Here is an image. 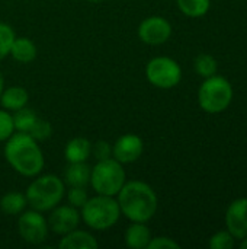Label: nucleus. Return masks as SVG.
Returning <instances> with one entry per match:
<instances>
[{
  "label": "nucleus",
  "mask_w": 247,
  "mask_h": 249,
  "mask_svg": "<svg viewBox=\"0 0 247 249\" xmlns=\"http://www.w3.org/2000/svg\"><path fill=\"white\" fill-rule=\"evenodd\" d=\"M7 163L23 177H36L44 168V153L36 140L28 133H13L4 144Z\"/></svg>",
  "instance_id": "1"
},
{
  "label": "nucleus",
  "mask_w": 247,
  "mask_h": 249,
  "mask_svg": "<svg viewBox=\"0 0 247 249\" xmlns=\"http://www.w3.org/2000/svg\"><path fill=\"white\" fill-rule=\"evenodd\" d=\"M118 196L121 214L131 222L147 223L157 212V196L154 190L143 181H128Z\"/></svg>",
  "instance_id": "2"
},
{
  "label": "nucleus",
  "mask_w": 247,
  "mask_h": 249,
  "mask_svg": "<svg viewBox=\"0 0 247 249\" xmlns=\"http://www.w3.org/2000/svg\"><path fill=\"white\" fill-rule=\"evenodd\" d=\"M64 194H66L64 182L57 175L52 174L42 175L33 179L25 193L28 204L33 210L41 213L49 212L55 206H58Z\"/></svg>",
  "instance_id": "3"
},
{
  "label": "nucleus",
  "mask_w": 247,
  "mask_h": 249,
  "mask_svg": "<svg viewBox=\"0 0 247 249\" xmlns=\"http://www.w3.org/2000/svg\"><path fill=\"white\" fill-rule=\"evenodd\" d=\"M80 216L90 229L106 231L119 220L121 210L114 197L98 194L93 198H87L82 207Z\"/></svg>",
  "instance_id": "4"
},
{
  "label": "nucleus",
  "mask_w": 247,
  "mask_h": 249,
  "mask_svg": "<svg viewBox=\"0 0 247 249\" xmlns=\"http://www.w3.org/2000/svg\"><path fill=\"white\" fill-rule=\"evenodd\" d=\"M125 182L127 177L122 163H119L114 158L98 160L95 168H92L89 184L96 191V194L115 197Z\"/></svg>",
  "instance_id": "5"
},
{
  "label": "nucleus",
  "mask_w": 247,
  "mask_h": 249,
  "mask_svg": "<svg viewBox=\"0 0 247 249\" xmlns=\"http://www.w3.org/2000/svg\"><path fill=\"white\" fill-rule=\"evenodd\" d=\"M233 99L231 83L221 76L207 77L198 90L199 107L208 114H220L229 108Z\"/></svg>",
  "instance_id": "6"
},
{
  "label": "nucleus",
  "mask_w": 247,
  "mask_h": 249,
  "mask_svg": "<svg viewBox=\"0 0 247 249\" xmlns=\"http://www.w3.org/2000/svg\"><path fill=\"white\" fill-rule=\"evenodd\" d=\"M147 80L159 89H172L182 79L181 66L170 57H154L146 66Z\"/></svg>",
  "instance_id": "7"
},
{
  "label": "nucleus",
  "mask_w": 247,
  "mask_h": 249,
  "mask_svg": "<svg viewBox=\"0 0 247 249\" xmlns=\"http://www.w3.org/2000/svg\"><path fill=\"white\" fill-rule=\"evenodd\" d=\"M17 231L20 238L32 245L42 244L48 236V222L41 212H22L17 220Z\"/></svg>",
  "instance_id": "8"
},
{
  "label": "nucleus",
  "mask_w": 247,
  "mask_h": 249,
  "mask_svg": "<svg viewBox=\"0 0 247 249\" xmlns=\"http://www.w3.org/2000/svg\"><path fill=\"white\" fill-rule=\"evenodd\" d=\"M172 35V25L162 16H148L138 26V38L148 45L165 44Z\"/></svg>",
  "instance_id": "9"
},
{
  "label": "nucleus",
  "mask_w": 247,
  "mask_h": 249,
  "mask_svg": "<svg viewBox=\"0 0 247 249\" xmlns=\"http://www.w3.org/2000/svg\"><path fill=\"white\" fill-rule=\"evenodd\" d=\"M80 213L76 207L66 204V206H55L48 219V228L57 235H66L74 229H77L80 223Z\"/></svg>",
  "instance_id": "10"
},
{
  "label": "nucleus",
  "mask_w": 247,
  "mask_h": 249,
  "mask_svg": "<svg viewBox=\"0 0 247 249\" xmlns=\"http://www.w3.org/2000/svg\"><path fill=\"white\" fill-rule=\"evenodd\" d=\"M144 143L137 134H124L112 146V158L119 163H132L143 155Z\"/></svg>",
  "instance_id": "11"
},
{
  "label": "nucleus",
  "mask_w": 247,
  "mask_h": 249,
  "mask_svg": "<svg viewBox=\"0 0 247 249\" xmlns=\"http://www.w3.org/2000/svg\"><path fill=\"white\" fill-rule=\"evenodd\" d=\"M226 226L234 239H246L247 198H237L229 206L226 213Z\"/></svg>",
  "instance_id": "12"
},
{
  "label": "nucleus",
  "mask_w": 247,
  "mask_h": 249,
  "mask_svg": "<svg viewBox=\"0 0 247 249\" xmlns=\"http://www.w3.org/2000/svg\"><path fill=\"white\" fill-rule=\"evenodd\" d=\"M124 241L128 248L147 249L151 241V232L146 226V223L132 222V225L125 231Z\"/></svg>",
  "instance_id": "13"
},
{
  "label": "nucleus",
  "mask_w": 247,
  "mask_h": 249,
  "mask_svg": "<svg viewBox=\"0 0 247 249\" xmlns=\"http://www.w3.org/2000/svg\"><path fill=\"white\" fill-rule=\"evenodd\" d=\"M98 247L99 244L95 236H92L89 232L77 229L66 233L58 244V248L61 249H96Z\"/></svg>",
  "instance_id": "14"
},
{
  "label": "nucleus",
  "mask_w": 247,
  "mask_h": 249,
  "mask_svg": "<svg viewBox=\"0 0 247 249\" xmlns=\"http://www.w3.org/2000/svg\"><path fill=\"white\" fill-rule=\"evenodd\" d=\"M90 155H92V143L84 137L71 139L64 149V156L68 163L86 162L90 158Z\"/></svg>",
  "instance_id": "15"
},
{
  "label": "nucleus",
  "mask_w": 247,
  "mask_h": 249,
  "mask_svg": "<svg viewBox=\"0 0 247 249\" xmlns=\"http://www.w3.org/2000/svg\"><path fill=\"white\" fill-rule=\"evenodd\" d=\"M92 168L86 162L68 163L64 171V181L68 187H87Z\"/></svg>",
  "instance_id": "16"
},
{
  "label": "nucleus",
  "mask_w": 247,
  "mask_h": 249,
  "mask_svg": "<svg viewBox=\"0 0 247 249\" xmlns=\"http://www.w3.org/2000/svg\"><path fill=\"white\" fill-rule=\"evenodd\" d=\"M13 60H16L20 64H28L36 58V45L33 44L32 39L25 38V36H16L13 39V44L10 47L9 53Z\"/></svg>",
  "instance_id": "17"
},
{
  "label": "nucleus",
  "mask_w": 247,
  "mask_h": 249,
  "mask_svg": "<svg viewBox=\"0 0 247 249\" xmlns=\"http://www.w3.org/2000/svg\"><path fill=\"white\" fill-rule=\"evenodd\" d=\"M28 92L20 86H12L7 89H3L0 95V104L6 111H17L28 104Z\"/></svg>",
  "instance_id": "18"
},
{
  "label": "nucleus",
  "mask_w": 247,
  "mask_h": 249,
  "mask_svg": "<svg viewBox=\"0 0 247 249\" xmlns=\"http://www.w3.org/2000/svg\"><path fill=\"white\" fill-rule=\"evenodd\" d=\"M28 206L26 196L19 191H10L6 193L0 198V209L7 216H17L22 212H25V207Z\"/></svg>",
  "instance_id": "19"
},
{
  "label": "nucleus",
  "mask_w": 247,
  "mask_h": 249,
  "mask_svg": "<svg viewBox=\"0 0 247 249\" xmlns=\"http://www.w3.org/2000/svg\"><path fill=\"white\" fill-rule=\"evenodd\" d=\"M179 10L189 18L204 16L211 6V0H176Z\"/></svg>",
  "instance_id": "20"
},
{
  "label": "nucleus",
  "mask_w": 247,
  "mask_h": 249,
  "mask_svg": "<svg viewBox=\"0 0 247 249\" xmlns=\"http://www.w3.org/2000/svg\"><path fill=\"white\" fill-rule=\"evenodd\" d=\"M12 118H13V127H15L16 131H19V133H29L31 128L33 127L38 115L32 109L23 107V108L15 111Z\"/></svg>",
  "instance_id": "21"
},
{
  "label": "nucleus",
  "mask_w": 247,
  "mask_h": 249,
  "mask_svg": "<svg viewBox=\"0 0 247 249\" xmlns=\"http://www.w3.org/2000/svg\"><path fill=\"white\" fill-rule=\"evenodd\" d=\"M194 67H195V71L204 79L214 76L218 69L217 60L210 54H199L194 61Z\"/></svg>",
  "instance_id": "22"
},
{
  "label": "nucleus",
  "mask_w": 247,
  "mask_h": 249,
  "mask_svg": "<svg viewBox=\"0 0 247 249\" xmlns=\"http://www.w3.org/2000/svg\"><path fill=\"white\" fill-rule=\"evenodd\" d=\"M15 38H16V35H15L12 26L4 22H0V60L4 58L6 55H9L10 47H12Z\"/></svg>",
  "instance_id": "23"
},
{
  "label": "nucleus",
  "mask_w": 247,
  "mask_h": 249,
  "mask_svg": "<svg viewBox=\"0 0 247 249\" xmlns=\"http://www.w3.org/2000/svg\"><path fill=\"white\" fill-rule=\"evenodd\" d=\"M211 249H233L234 248V238L229 231L217 232L210 239Z\"/></svg>",
  "instance_id": "24"
},
{
  "label": "nucleus",
  "mask_w": 247,
  "mask_h": 249,
  "mask_svg": "<svg viewBox=\"0 0 247 249\" xmlns=\"http://www.w3.org/2000/svg\"><path fill=\"white\" fill-rule=\"evenodd\" d=\"M29 136H32L36 142L45 140L51 136V124L48 121H45L44 118L38 117L33 127L31 128V131L28 133Z\"/></svg>",
  "instance_id": "25"
},
{
  "label": "nucleus",
  "mask_w": 247,
  "mask_h": 249,
  "mask_svg": "<svg viewBox=\"0 0 247 249\" xmlns=\"http://www.w3.org/2000/svg\"><path fill=\"white\" fill-rule=\"evenodd\" d=\"M87 191H86V187H70L68 191H67V200H68V204L76 207V209H82L83 204L87 201Z\"/></svg>",
  "instance_id": "26"
},
{
  "label": "nucleus",
  "mask_w": 247,
  "mask_h": 249,
  "mask_svg": "<svg viewBox=\"0 0 247 249\" xmlns=\"http://www.w3.org/2000/svg\"><path fill=\"white\" fill-rule=\"evenodd\" d=\"M15 131L13 118L6 109H0V142L7 140Z\"/></svg>",
  "instance_id": "27"
},
{
  "label": "nucleus",
  "mask_w": 247,
  "mask_h": 249,
  "mask_svg": "<svg viewBox=\"0 0 247 249\" xmlns=\"http://www.w3.org/2000/svg\"><path fill=\"white\" fill-rule=\"evenodd\" d=\"M92 153L95 155L98 160L112 158V146L105 140H99L95 143V146H92Z\"/></svg>",
  "instance_id": "28"
},
{
  "label": "nucleus",
  "mask_w": 247,
  "mask_h": 249,
  "mask_svg": "<svg viewBox=\"0 0 247 249\" xmlns=\"http://www.w3.org/2000/svg\"><path fill=\"white\" fill-rule=\"evenodd\" d=\"M181 245L178 242H175L173 239L167 238V236H157V238H151L150 244L147 249H179Z\"/></svg>",
  "instance_id": "29"
},
{
  "label": "nucleus",
  "mask_w": 247,
  "mask_h": 249,
  "mask_svg": "<svg viewBox=\"0 0 247 249\" xmlns=\"http://www.w3.org/2000/svg\"><path fill=\"white\" fill-rule=\"evenodd\" d=\"M3 89H4V77H3V73H1V70H0V95H1V92H3Z\"/></svg>",
  "instance_id": "30"
},
{
  "label": "nucleus",
  "mask_w": 247,
  "mask_h": 249,
  "mask_svg": "<svg viewBox=\"0 0 247 249\" xmlns=\"http://www.w3.org/2000/svg\"><path fill=\"white\" fill-rule=\"evenodd\" d=\"M240 248H242V249H247V238H246V239H242Z\"/></svg>",
  "instance_id": "31"
},
{
  "label": "nucleus",
  "mask_w": 247,
  "mask_h": 249,
  "mask_svg": "<svg viewBox=\"0 0 247 249\" xmlns=\"http://www.w3.org/2000/svg\"><path fill=\"white\" fill-rule=\"evenodd\" d=\"M87 1H89V3H95V4H96V3H100V1H103V0H87Z\"/></svg>",
  "instance_id": "32"
}]
</instances>
